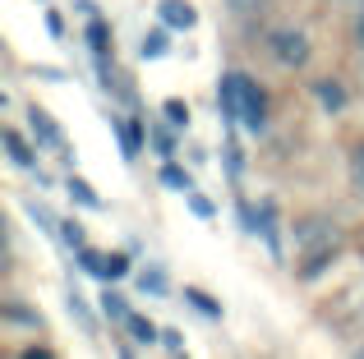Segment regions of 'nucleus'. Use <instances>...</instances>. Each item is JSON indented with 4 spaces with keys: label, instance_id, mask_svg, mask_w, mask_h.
<instances>
[{
    "label": "nucleus",
    "instance_id": "obj_21",
    "mask_svg": "<svg viewBox=\"0 0 364 359\" xmlns=\"http://www.w3.org/2000/svg\"><path fill=\"white\" fill-rule=\"evenodd\" d=\"M70 314L79 318L83 327H92V318H88V309H83V299H79V295H70Z\"/></svg>",
    "mask_w": 364,
    "mask_h": 359
},
{
    "label": "nucleus",
    "instance_id": "obj_4",
    "mask_svg": "<svg viewBox=\"0 0 364 359\" xmlns=\"http://www.w3.org/2000/svg\"><path fill=\"white\" fill-rule=\"evenodd\" d=\"M28 129H33V138H37L42 148H65V129L55 125V120L46 116L42 106H33V111H28Z\"/></svg>",
    "mask_w": 364,
    "mask_h": 359
},
{
    "label": "nucleus",
    "instance_id": "obj_24",
    "mask_svg": "<svg viewBox=\"0 0 364 359\" xmlns=\"http://www.w3.org/2000/svg\"><path fill=\"white\" fill-rule=\"evenodd\" d=\"M360 355H364V350H360Z\"/></svg>",
    "mask_w": 364,
    "mask_h": 359
},
{
    "label": "nucleus",
    "instance_id": "obj_16",
    "mask_svg": "<svg viewBox=\"0 0 364 359\" xmlns=\"http://www.w3.org/2000/svg\"><path fill=\"white\" fill-rule=\"evenodd\" d=\"M107 23H102V18H92V23H88V46H92V51H97V55H107Z\"/></svg>",
    "mask_w": 364,
    "mask_h": 359
},
{
    "label": "nucleus",
    "instance_id": "obj_7",
    "mask_svg": "<svg viewBox=\"0 0 364 359\" xmlns=\"http://www.w3.org/2000/svg\"><path fill=\"white\" fill-rule=\"evenodd\" d=\"M65 189H70V198H74V203H83V207H92V212H102V198H97V194H92V184H88V180H79V175H70V184H65Z\"/></svg>",
    "mask_w": 364,
    "mask_h": 359
},
{
    "label": "nucleus",
    "instance_id": "obj_1",
    "mask_svg": "<svg viewBox=\"0 0 364 359\" xmlns=\"http://www.w3.org/2000/svg\"><path fill=\"white\" fill-rule=\"evenodd\" d=\"M222 111H226V120H235V125H245L249 134H258V129L267 125V97H263V88H258L249 74L240 70H231V74H222Z\"/></svg>",
    "mask_w": 364,
    "mask_h": 359
},
{
    "label": "nucleus",
    "instance_id": "obj_18",
    "mask_svg": "<svg viewBox=\"0 0 364 359\" xmlns=\"http://www.w3.org/2000/svg\"><path fill=\"white\" fill-rule=\"evenodd\" d=\"M166 120L171 125H189V106L185 101H166Z\"/></svg>",
    "mask_w": 364,
    "mask_h": 359
},
{
    "label": "nucleus",
    "instance_id": "obj_10",
    "mask_svg": "<svg viewBox=\"0 0 364 359\" xmlns=\"http://www.w3.org/2000/svg\"><path fill=\"white\" fill-rule=\"evenodd\" d=\"M102 314H107L111 323H124V318H129V304H124V295L107 290V295H102Z\"/></svg>",
    "mask_w": 364,
    "mask_h": 359
},
{
    "label": "nucleus",
    "instance_id": "obj_9",
    "mask_svg": "<svg viewBox=\"0 0 364 359\" xmlns=\"http://www.w3.org/2000/svg\"><path fill=\"white\" fill-rule=\"evenodd\" d=\"M161 184L176 189V194H194V180H189V171H180V166H161Z\"/></svg>",
    "mask_w": 364,
    "mask_h": 359
},
{
    "label": "nucleus",
    "instance_id": "obj_22",
    "mask_svg": "<svg viewBox=\"0 0 364 359\" xmlns=\"http://www.w3.org/2000/svg\"><path fill=\"white\" fill-rule=\"evenodd\" d=\"M355 184L364 189V148H355Z\"/></svg>",
    "mask_w": 364,
    "mask_h": 359
},
{
    "label": "nucleus",
    "instance_id": "obj_15",
    "mask_svg": "<svg viewBox=\"0 0 364 359\" xmlns=\"http://www.w3.org/2000/svg\"><path fill=\"white\" fill-rule=\"evenodd\" d=\"M139 286H143V295H166V272H157V267H152V272H143V277H139Z\"/></svg>",
    "mask_w": 364,
    "mask_h": 359
},
{
    "label": "nucleus",
    "instance_id": "obj_19",
    "mask_svg": "<svg viewBox=\"0 0 364 359\" xmlns=\"http://www.w3.org/2000/svg\"><path fill=\"white\" fill-rule=\"evenodd\" d=\"M161 346H166L171 355H180V350H185V336H180L176 327H166V332H161Z\"/></svg>",
    "mask_w": 364,
    "mask_h": 359
},
{
    "label": "nucleus",
    "instance_id": "obj_3",
    "mask_svg": "<svg viewBox=\"0 0 364 359\" xmlns=\"http://www.w3.org/2000/svg\"><path fill=\"white\" fill-rule=\"evenodd\" d=\"M79 263H83V272H92V277H102V281H116L129 272V263L120 258V253H92V249H79Z\"/></svg>",
    "mask_w": 364,
    "mask_h": 359
},
{
    "label": "nucleus",
    "instance_id": "obj_5",
    "mask_svg": "<svg viewBox=\"0 0 364 359\" xmlns=\"http://www.w3.org/2000/svg\"><path fill=\"white\" fill-rule=\"evenodd\" d=\"M157 14H161V23H166V28H180V33L198 23L194 5H185V0H161V5H157Z\"/></svg>",
    "mask_w": 364,
    "mask_h": 359
},
{
    "label": "nucleus",
    "instance_id": "obj_20",
    "mask_svg": "<svg viewBox=\"0 0 364 359\" xmlns=\"http://www.w3.org/2000/svg\"><path fill=\"white\" fill-rule=\"evenodd\" d=\"M189 207H194V212H198V216H213V212H217V207H213V203H208V198H203V194H189Z\"/></svg>",
    "mask_w": 364,
    "mask_h": 359
},
{
    "label": "nucleus",
    "instance_id": "obj_13",
    "mask_svg": "<svg viewBox=\"0 0 364 359\" xmlns=\"http://www.w3.org/2000/svg\"><path fill=\"white\" fill-rule=\"evenodd\" d=\"M314 92H318V101H323L328 111H341V106H346V92H341L337 83H318Z\"/></svg>",
    "mask_w": 364,
    "mask_h": 359
},
{
    "label": "nucleus",
    "instance_id": "obj_11",
    "mask_svg": "<svg viewBox=\"0 0 364 359\" xmlns=\"http://www.w3.org/2000/svg\"><path fill=\"white\" fill-rule=\"evenodd\" d=\"M120 148H124V157H139V148H143V129L134 125H120Z\"/></svg>",
    "mask_w": 364,
    "mask_h": 359
},
{
    "label": "nucleus",
    "instance_id": "obj_23",
    "mask_svg": "<svg viewBox=\"0 0 364 359\" xmlns=\"http://www.w3.org/2000/svg\"><path fill=\"white\" fill-rule=\"evenodd\" d=\"M360 42H364V14H360Z\"/></svg>",
    "mask_w": 364,
    "mask_h": 359
},
{
    "label": "nucleus",
    "instance_id": "obj_14",
    "mask_svg": "<svg viewBox=\"0 0 364 359\" xmlns=\"http://www.w3.org/2000/svg\"><path fill=\"white\" fill-rule=\"evenodd\" d=\"M139 51H143V60H157V55H166V33H161V28H157V33H148Z\"/></svg>",
    "mask_w": 364,
    "mask_h": 359
},
{
    "label": "nucleus",
    "instance_id": "obj_2",
    "mask_svg": "<svg viewBox=\"0 0 364 359\" xmlns=\"http://www.w3.org/2000/svg\"><path fill=\"white\" fill-rule=\"evenodd\" d=\"M272 55L286 65V70H295V65L309 60V42H304V33H291V28H282V33H272Z\"/></svg>",
    "mask_w": 364,
    "mask_h": 359
},
{
    "label": "nucleus",
    "instance_id": "obj_6",
    "mask_svg": "<svg viewBox=\"0 0 364 359\" xmlns=\"http://www.w3.org/2000/svg\"><path fill=\"white\" fill-rule=\"evenodd\" d=\"M124 327H129V336H134L139 346H152V341H161V332L148 323V318H139V314H129V318H124Z\"/></svg>",
    "mask_w": 364,
    "mask_h": 359
},
{
    "label": "nucleus",
    "instance_id": "obj_8",
    "mask_svg": "<svg viewBox=\"0 0 364 359\" xmlns=\"http://www.w3.org/2000/svg\"><path fill=\"white\" fill-rule=\"evenodd\" d=\"M5 153H9V162H14V166H33V148H28L14 129H5Z\"/></svg>",
    "mask_w": 364,
    "mask_h": 359
},
{
    "label": "nucleus",
    "instance_id": "obj_17",
    "mask_svg": "<svg viewBox=\"0 0 364 359\" xmlns=\"http://www.w3.org/2000/svg\"><path fill=\"white\" fill-rule=\"evenodd\" d=\"M60 235H65V244H70V249H83V226L79 221H60Z\"/></svg>",
    "mask_w": 364,
    "mask_h": 359
},
{
    "label": "nucleus",
    "instance_id": "obj_12",
    "mask_svg": "<svg viewBox=\"0 0 364 359\" xmlns=\"http://www.w3.org/2000/svg\"><path fill=\"white\" fill-rule=\"evenodd\" d=\"M185 299L198 309V314H208V318H222V304H217L213 295H203V290H185Z\"/></svg>",
    "mask_w": 364,
    "mask_h": 359
}]
</instances>
